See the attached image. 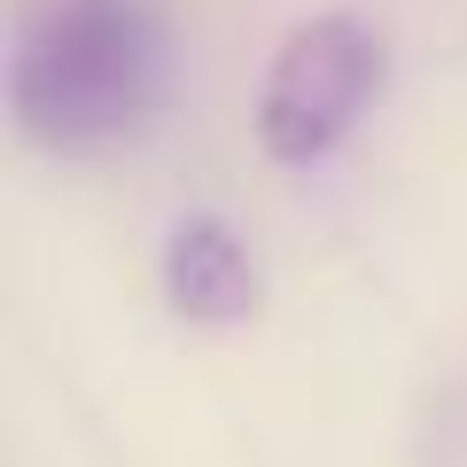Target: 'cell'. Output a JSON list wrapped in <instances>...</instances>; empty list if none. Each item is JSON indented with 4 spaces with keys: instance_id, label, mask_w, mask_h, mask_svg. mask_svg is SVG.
<instances>
[{
    "instance_id": "cell-2",
    "label": "cell",
    "mask_w": 467,
    "mask_h": 467,
    "mask_svg": "<svg viewBox=\"0 0 467 467\" xmlns=\"http://www.w3.org/2000/svg\"><path fill=\"white\" fill-rule=\"evenodd\" d=\"M389 78V47L367 16H304L296 32L273 47V70L257 86V149L273 164L304 171L350 140V125L374 109Z\"/></svg>"
},
{
    "instance_id": "cell-3",
    "label": "cell",
    "mask_w": 467,
    "mask_h": 467,
    "mask_svg": "<svg viewBox=\"0 0 467 467\" xmlns=\"http://www.w3.org/2000/svg\"><path fill=\"white\" fill-rule=\"evenodd\" d=\"M164 304L187 327H250V319L265 312L257 250L211 211L180 218V226L164 234Z\"/></svg>"
},
{
    "instance_id": "cell-1",
    "label": "cell",
    "mask_w": 467,
    "mask_h": 467,
    "mask_svg": "<svg viewBox=\"0 0 467 467\" xmlns=\"http://www.w3.org/2000/svg\"><path fill=\"white\" fill-rule=\"evenodd\" d=\"M171 94V39L149 0H55L16 32L8 109L47 156H109L156 125Z\"/></svg>"
}]
</instances>
